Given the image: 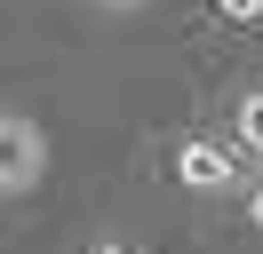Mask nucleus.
I'll return each instance as SVG.
<instances>
[{
    "label": "nucleus",
    "instance_id": "1",
    "mask_svg": "<svg viewBox=\"0 0 263 254\" xmlns=\"http://www.w3.org/2000/svg\"><path fill=\"white\" fill-rule=\"evenodd\" d=\"M40 167H48V135H40L24 111H0V199L32 190Z\"/></svg>",
    "mask_w": 263,
    "mask_h": 254
},
{
    "label": "nucleus",
    "instance_id": "2",
    "mask_svg": "<svg viewBox=\"0 0 263 254\" xmlns=\"http://www.w3.org/2000/svg\"><path fill=\"white\" fill-rule=\"evenodd\" d=\"M176 183L183 190H231L239 183V159H231L223 143H183L176 151Z\"/></svg>",
    "mask_w": 263,
    "mask_h": 254
},
{
    "label": "nucleus",
    "instance_id": "3",
    "mask_svg": "<svg viewBox=\"0 0 263 254\" xmlns=\"http://www.w3.org/2000/svg\"><path fill=\"white\" fill-rule=\"evenodd\" d=\"M231 127H239V143H247V151L263 159V88H247V95H239V111H231Z\"/></svg>",
    "mask_w": 263,
    "mask_h": 254
},
{
    "label": "nucleus",
    "instance_id": "4",
    "mask_svg": "<svg viewBox=\"0 0 263 254\" xmlns=\"http://www.w3.org/2000/svg\"><path fill=\"white\" fill-rule=\"evenodd\" d=\"M215 8H223L231 24H255V16H263V0H215Z\"/></svg>",
    "mask_w": 263,
    "mask_h": 254
},
{
    "label": "nucleus",
    "instance_id": "5",
    "mask_svg": "<svg viewBox=\"0 0 263 254\" xmlns=\"http://www.w3.org/2000/svg\"><path fill=\"white\" fill-rule=\"evenodd\" d=\"M247 215H255V230H263V175H255V190H247Z\"/></svg>",
    "mask_w": 263,
    "mask_h": 254
},
{
    "label": "nucleus",
    "instance_id": "6",
    "mask_svg": "<svg viewBox=\"0 0 263 254\" xmlns=\"http://www.w3.org/2000/svg\"><path fill=\"white\" fill-rule=\"evenodd\" d=\"M96 254H136V246H120V238H104V246H96Z\"/></svg>",
    "mask_w": 263,
    "mask_h": 254
}]
</instances>
